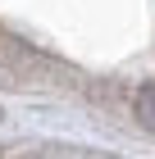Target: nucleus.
Returning <instances> with one entry per match:
<instances>
[{"instance_id": "f257e3e1", "label": "nucleus", "mask_w": 155, "mask_h": 159, "mask_svg": "<svg viewBox=\"0 0 155 159\" xmlns=\"http://www.w3.org/2000/svg\"><path fill=\"white\" fill-rule=\"evenodd\" d=\"M132 114H137V123H142V132L155 136V82L137 86V96H132Z\"/></svg>"}]
</instances>
